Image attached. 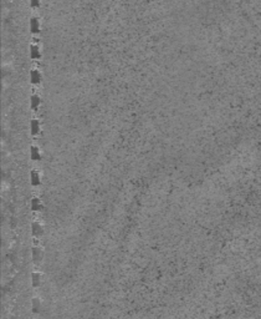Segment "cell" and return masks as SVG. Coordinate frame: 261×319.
Here are the masks:
<instances>
[{"instance_id": "2", "label": "cell", "mask_w": 261, "mask_h": 319, "mask_svg": "<svg viewBox=\"0 0 261 319\" xmlns=\"http://www.w3.org/2000/svg\"><path fill=\"white\" fill-rule=\"evenodd\" d=\"M30 30L32 34H37L40 31V25H39V21H37L36 17H32L30 20Z\"/></svg>"}, {"instance_id": "4", "label": "cell", "mask_w": 261, "mask_h": 319, "mask_svg": "<svg viewBox=\"0 0 261 319\" xmlns=\"http://www.w3.org/2000/svg\"><path fill=\"white\" fill-rule=\"evenodd\" d=\"M30 55H31L32 59H37L40 56V50H39V47H37L36 45H31L30 46Z\"/></svg>"}, {"instance_id": "1", "label": "cell", "mask_w": 261, "mask_h": 319, "mask_svg": "<svg viewBox=\"0 0 261 319\" xmlns=\"http://www.w3.org/2000/svg\"><path fill=\"white\" fill-rule=\"evenodd\" d=\"M30 80H31V82L35 84V85L40 84V81H41V75H40V72L36 71V70H32L31 74H30Z\"/></svg>"}, {"instance_id": "8", "label": "cell", "mask_w": 261, "mask_h": 319, "mask_svg": "<svg viewBox=\"0 0 261 319\" xmlns=\"http://www.w3.org/2000/svg\"><path fill=\"white\" fill-rule=\"evenodd\" d=\"M31 204H32V210H39L40 208V202L37 199H32Z\"/></svg>"}, {"instance_id": "9", "label": "cell", "mask_w": 261, "mask_h": 319, "mask_svg": "<svg viewBox=\"0 0 261 319\" xmlns=\"http://www.w3.org/2000/svg\"><path fill=\"white\" fill-rule=\"evenodd\" d=\"M30 3H31V6L36 8V6H39V4H40V0H30Z\"/></svg>"}, {"instance_id": "6", "label": "cell", "mask_w": 261, "mask_h": 319, "mask_svg": "<svg viewBox=\"0 0 261 319\" xmlns=\"http://www.w3.org/2000/svg\"><path fill=\"white\" fill-rule=\"evenodd\" d=\"M30 180H31V183L34 184V186H37L40 183V177H39V173L37 172H35V171H32L31 172V176H30Z\"/></svg>"}, {"instance_id": "3", "label": "cell", "mask_w": 261, "mask_h": 319, "mask_svg": "<svg viewBox=\"0 0 261 319\" xmlns=\"http://www.w3.org/2000/svg\"><path fill=\"white\" fill-rule=\"evenodd\" d=\"M30 131H31V135L39 134L40 126H39V122H37L36 120H32V121H31V123H30Z\"/></svg>"}, {"instance_id": "5", "label": "cell", "mask_w": 261, "mask_h": 319, "mask_svg": "<svg viewBox=\"0 0 261 319\" xmlns=\"http://www.w3.org/2000/svg\"><path fill=\"white\" fill-rule=\"evenodd\" d=\"M30 152H31V158L32 160H40V151H39V148L37 147H35V146H32L31 147V150H30Z\"/></svg>"}, {"instance_id": "7", "label": "cell", "mask_w": 261, "mask_h": 319, "mask_svg": "<svg viewBox=\"0 0 261 319\" xmlns=\"http://www.w3.org/2000/svg\"><path fill=\"white\" fill-rule=\"evenodd\" d=\"M30 102H31V107H32V108H36L37 106H39V104H40L39 96H37V95H32L31 99H30Z\"/></svg>"}]
</instances>
